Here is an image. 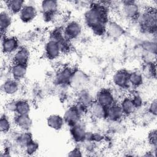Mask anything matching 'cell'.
<instances>
[{
	"mask_svg": "<svg viewBox=\"0 0 157 157\" xmlns=\"http://www.w3.org/2000/svg\"><path fill=\"white\" fill-rule=\"evenodd\" d=\"M106 2H93L84 13L86 25L98 37L106 34V26L109 22V7Z\"/></svg>",
	"mask_w": 157,
	"mask_h": 157,
	"instance_id": "1",
	"label": "cell"
},
{
	"mask_svg": "<svg viewBox=\"0 0 157 157\" xmlns=\"http://www.w3.org/2000/svg\"><path fill=\"white\" fill-rule=\"evenodd\" d=\"M155 8L150 7L141 12L137 21L144 33L155 34L157 28V15Z\"/></svg>",
	"mask_w": 157,
	"mask_h": 157,
	"instance_id": "2",
	"label": "cell"
},
{
	"mask_svg": "<svg viewBox=\"0 0 157 157\" xmlns=\"http://www.w3.org/2000/svg\"><path fill=\"white\" fill-rule=\"evenodd\" d=\"M88 112V109L83 107L77 103L69 106L64 112L63 118L69 127L76 124L82 121V116Z\"/></svg>",
	"mask_w": 157,
	"mask_h": 157,
	"instance_id": "3",
	"label": "cell"
},
{
	"mask_svg": "<svg viewBox=\"0 0 157 157\" xmlns=\"http://www.w3.org/2000/svg\"><path fill=\"white\" fill-rule=\"evenodd\" d=\"M74 69L69 66H65L59 68L54 76L55 83L60 86L69 85Z\"/></svg>",
	"mask_w": 157,
	"mask_h": 157,
	"instance_id": "4",
	"label": "cell"
},
{
	"mask_svg": "<svg viewBox=\"0 0 157 157\" xmlns=\"http://www.w3.org/2000/svg\"><path fill=\"white\" fill-rule=\"evenodd\" d=\"M58 2L54 0L42 1L40 9L44 17V20L50 21L53 20L58 12Z\"/></svg>",
	"mask_w": 157,
	"mask_h": 157,
	"instance_id": "5",
	"label": "cell"
},
{
	"mask_svg": "<svg viewBox=\"0 0 157 157\" xmlns=\"http://www.w3.org/2000/svg\"><path fill=\"white\" fill-rule=\"evenodd\" d=\"M88 81L89 78L86 73L80 69H74L69 86L78 91L85 88Z\"/></svg>",
	"mask_w": 157,
	"mask_h": 157,
	"instance_id": "6",
	"label": "cell"
},
{
	"mask_svg": "<svg viewBox=\"0 0 157 157\" xmlns=\"http://www.w3.org/2000/svg\"><path fill=\"white\" fill-rule=\"evenodd\" d=\"M20 47V42L17 37L7 35L1 36V50L3 53H14Z\"/></svg>",
	"mask_w": 157,
	"mask_h": 157,
	"instance_id": "7",
	"label": "cell"
},
{
	"mask_svg": "<svg viewBox=\"0 0 157 157\" xmlns=\"http://www.w3.org/2000/svg\"><path fill=\"white\" fill-rule=\"evenodd\" d=\"M123 15L129 20H137L140 13L138 4L134 1H124L122 2Z\"/></svg>",
	"mask_w": 157,
	"mask_h": 157,
	"instance_id": "8",
	"label": "cell"
},
{
	"mask_svg": "<svg viewBox=\"0 0 157 157\" xmlns=\"http://www.w3.org/2000/svg\"><path fill=\"white\" fill-rule=\"evenodd\" d=\"M44 53L46 58L49 60L57 59L61 54L60 47L58 41L50 37L45 44Z\"/></svg>",
	"mask_w": 157,
	"mask_h": 157,
	"instance_id": "9",
	"label": "cell"
},
{
	"mask_svg": "<svg viewBox=\"0 0 157 157\" xmlns=\"http://www.w3.org/2000/svg\"><path fill=\"white\" fill-rule=\"evenodd\" d=\"M70 135L72 140L77 144L84 142L86 139L87 132L85 124L81 121L69 127Z\"/></svg>",
	"mask_w": 157,
	"mask_h": 157,
	"instance_id": "10",
	"label": "cell"
},
{
	"mask_svg": "<svg viewBox=\"0 0 157 157\" xmlns=\"http://www.w3.org/2000/svg\"><path fill=\"white\" fill-rule=\"evenodd\" d=\"M95 101L106 108L116 103L113 93L108 88L100 90L96 96Z\"/></svg>",
	"mask_w": 157,
	"mask_h": 157,
	"instance_id": "11",
	"label": "cell"
},
{
	"mask_svg": "<svg viewBox=\"0 0 157 157\" xmlns=\"http://www.w3.org/2000/svg\"><path fill=\"white\" fill-rule=\"evenodd\" d=\"M82 32L81 24L75 20L67 22L63 28L64 35L71 40L77 39L81 35Z\"/></svg>",
	"mask_w": 157,
	"mask_h": 157,
	"instance_id": "12",
	"label": "cell"
},
{
	"mask_svg": "<svg viewBox=\"0 0 157 157\" xmlns=\"http://www.w3.org/2000/svg\"><path fill=\"white\" fill-rule=\"evenodd\" d=\"M129 74L126 69H120L116 71L112 77L113 84L118 88L125 90L130 86L129 83Z\"/></svg>",
	"mask_w": 157,
	"mask_h": 157,
	"instance_id": "13",
	"label": "cell"
},
{
	"mask_svg": "<svg viewBox=\"0 0 157 157\" xmlns=\"http://www.w3.org/2000/svg\"><path fill=\"white\" fill-rule=\"evenodd\" d=\"M94 101L91 93L86 88L77 91L75 103L77 104L88 109Z\"/></svg>",
	"mask_w": 157,
	"mask_h": 157,
	"instance_id": "14",
	"label": "cell"
},
{
	"mask_svg": "<svg viewBox=\"0 0 157 157\" xmlns=\"http://www.w3.org/2000/svg\"><path fill=\"white\" fill-rule=\"evenodd\" d=\"M124 117L119 104L115 103L107 108L106 120L111 123H118Z\"/></svg>",
	"mask_w": 157,
	"mask_h": 157,
	"instance_id": "15",
	"label": "cell"
},
{
	"mask_svg": "<svg viewBox=\"0 0 157 157\" xmlns=\"http://www.w3.org/2000/svg\"><path fill=\"white\" fill-rule=\"evenodd\" d=\"M37 15V9L33 4H25L18 14L20 20L24 23L33 21Z\"/></svg>",
	"mask_w": 157,
	"mask_h": 157,
	"instance_id": "16",
	"label": "cell"
},
{
	"mask_svg": "<svg viewBox=\"0 0 157 157\" xmlns=\"http://www.w3.org/2000/svg\"><path fill=\"white\" fill-rule=\"evenodd\" d=\"M30 58V52L25 46H20L13 53V63L28 66Z\"/></svg>",
	"mask_w": 157,
	"mask_h": 157,
	"instance_id": "17",
	"label": "cell"
},
{
	"mask_svg": "<svg viewBox=\"0 0 157 157\" xmlns=\"http://www.w3.org/2000/svg\"><path fill=\"white\" fill-rule=\"evenodd\" d=\"M13 122L15 125L23 131H29L33 124V121L29 114L19 115L15 114Z\"/></svg>",
	"mask_w": 157,
	"mask_h": 157,
	"instance_id": "18",
	"label": "cell"
},
{
	"mask_svg": "<svg viewBox=\"0 0 157 157\" xmlns=\"http://www.w3.org/2000/svg\"><path fill=\"white\" fill-rule=\"evenodd\" d=\"M20 89L19 82L12 78L6 79L1 85V90L4 94L7 96L15 94Z\"/></svg>",
	"mask_w": 157,
	"mask_h": 157,
	"instance_id": "19",
	"label": "cell"
},
{
	"mask_svg": "<svg viewBox=\"0 0 157 157\" xmlns=\"http://www.w3.org/2000/svg\"><path fill=\"white\" fill-rule=\"evenodd\" d=\"M107 108L94 101L88 109L91 116L98 120H106Z\"/></svg>",
	"mask_w": 157,
	"mask_h": 157,
	"instance_id": "20",
	"label": "cell"
},
{
	"mask_svg": "<svg viewBox=\"0 0 157 157\" xmlns=\"http://www.w3.org/2000/svg\"><path fill=\"white\" fill-rule=\"evenodd\" d=\"M27 66L23 64L12 63L10 68L11 78L18 82L23 79L27 73Z\"/></svg>",
	"mask_w": 157,
	"mask_h": 157,
	"instance_id": "21",
	"label": "cell"
},
{
	"mask_svg": "<svg viewBox=\"0 0 157 157\" xmlns=\"http://www.w3.org/2000/svg\"><path fill=\"white\" fill-rule=\"evenodd\" d=\"M119 105L123 112L124 117L132 115L137 110L133 104L131 96H124L121 99Z\"/></svg>",
	"mask_w": 157,
	"mask_h": 157,
	"instance_id": "22",
	"label": "cell"
},
{
	"mask_svg": "<svg viewBox=\"0 0 157 157\" xmlns=\"http://www.w3.org/2000/svg\"><path fill=\"white\" fill-rule=\"evenodd\" d=\"M46 121L47 126L55 131L61 129L65 124L63 117L58 114H52L49 115Z\"/></svg>",
	"mask_w": 157,
	"mask_h": 157,
	"instance_id": "23",
	"label": "cell"
},
{
	"mask_svg": "<svg viewBox=\"0 0 157 157\" xmlns=\"http://www.w3.org/2000/svg\"><path fill=\"white\" fill-rule=\"evenodd\" d=\"M11 14L7 10H2L0 13V29L1 36L6 35V33L12 25Z\"/></svg>",
	"mask_w": 157,
	"mask_h": 157,
	"instance_id": "24",
	"label": "cell"
},
{
	"mask_svg": "<svg viewBox=\"0 0 157 157\" xmlns=\"http://www.w3.org/2000/svg\"><path fill=\"white\" fill-rule=\"evenodd\" d=\"M7 10L12 15H18L25 5L22 0H9L5 1Z\"/></svg>",
	"mask_w": 157,
	"mask_h": 157,
	"instance_id": "25",
	"label": "cell"
},
{
	"mask_svg": "<svg viewBox=\"0 0 157 157\" xmlns=\"http://www.w3.org/2000/svg\"><path fill=\"white\" fill-rule=\"evenodd\" d=\"M124 33L123 28L114 21H109L106 26V34L112 37H118Z\"/></svg>",
	"mask_w": 157,
	"mask_h": 157,
	"instance_id": "26",
	"label": "cell"
},
{
	"mask_svg": "<svg viewBox=\"0 0 157 157\" xmlns=\"http://www.w3.org/2000/svg\"><path fill=\"white\" fill-rule=\"evenodd\" d=\"M129 83L134 88L140 87L144 83L143 75L139 71H135L129 74Z\"/></svg>",
	"mask_w": 157,
	"mask_h": 157,
	"instance_id": "27",
	"label": "cell"
},
{
	"mask_svg": "<svg viewBox=\"0 0 157 157\" xmlns=\"http://www.w3.org/2000/svg\"><path fill=\"white\" fill-rule=\"evenodd\" d=\"M33 139V136L31 132L28 131H23L16 137L15 142L19 147L24 149Z\"/></svg>",
	"mask_w": 157,
	"mask_h": 157,
	"instance_id": "28",
	"label": "cell"
},
{
	"mask_svg": "<svg viewBox=\"0 0 157 157\" xmlns=\"http://www.w3.org/2000/svg\"><path fill=\"white\" fill-rule=\"evenodd\" d=\"M31 110V105L29 102L24 99L17 100L16 110L15 114L27 115L29 114Z\"/></svg>",
	"mask_w": 157,
	"mask_h": 157,
	"instance_id": "29",
	"label": "cell"
},
{
	"mask_svg": "<svg viewBox=\"0 0 157 157\" xmlns=\"http://www.w3.org/2000/svg\"><path fill=\"white\" fill-rule=\"evenodd\" d=\"M12 128V123L9 118L6 114H2L0 118V131L2 133L9 132Z\"/></svg>",
	"mask_w": 157,
	"mask_h": 157,
	"instance_id": "30",
	"label": "cell"
},
{
	"mask_svg": "<svg viewBox=\"0 0 157 157\" xmlns=\"http://www.w3.org/2000/svg\"><path fill=\"white\" fill-rule=\"evenodd\" d=\"M39 148V144L37 142L33 139L24 148L26 155L31 156L35 154Z\"/></svg>",
	"mask_w": 157,
	"mask_h": 157,
	"instance_id": "31",
	"label": "cell"
},
{
	"mask_svg": "<svg viewBox=\"0 0 157 157\" xmlns=\"http://www.w3.org/2000/svg\"><path fill=\"white\" fill-rule=\"evenodd\" d=\"M147 139L149 144L152 146L154 148H156L157 146V132L156 129H153L151 130L147 136Z\"/></svg>",
	"mask_w": 157,
	"mask_h": 157,
	"instance_id": "32",
	"label": "cell"
},
{
	"mask_svg": "<svg viewBox=\"0 0 157 157\" xmlns=\"http://www.w3.org/2000/svg\"><path fill=\"white\" fill-rule=\"evenodd\" d=\"M142 47L144 48V50H146L147 52H149L151 54H154L155 55H156V42L146 41L143 43Z\"/></svg>",
	"mask_w": 157,
	"mask_h": 157,
	"instance_id": "33",
	"label": "cell"
},
{
	"mask_svg": "<svg viewBox=\"0 0 157 157\" xmlns=\"http://www.w3.org/2000/svg\"><path fill=\"white\" fill-rule=\"evenodd\" d=\"M131 98L132 99V101L133 102V104L136 108L137 109H140L143 105V99L142 97L137 93L134 94L132 96H131Z\"/></svg>",
	"mask_w": 157,
	"mask_h": 157,
	"instance_id": "34",
	"label": "cell"
},
{
	"mask_svg": "<svg viewBox=\"0 0 157 157\" xmlns=\"http://www.w3.org/2000/svg\"><path fill=\"white\" fill-rule=\"evenodd\" d=\"M16 104H17V100H15V99L9 100L6 102L4 105V108L7 112L15 113Z\"/></svg>",
	"mask_w": 157,
	"mask_h": 157,
	"instance_id": "35",
	"label": "cell"
},
{
	"mask_svg": "<svg viewBox=\"0 0 157 157\" xmlns=\"http://www.w3.org/2000/svg\"><path fill=\"white\" fill-rule=\"evenodd\" d=\"M148 112L153 117H156L157 114V101L155 98L149 104L148 107Z\"/></svg>",
	"mask_w": 157,
	"mask_h": 157,
	"instance_id": "36",
	"label": "cell"
},
{
	"mask_svg": "<svg viewBox=\"0 0 157 157\" xmlns=\"http://www.w3.org/2000/svg\"><path fill=\"white\" fill-rule=\"evenodd\" d=\"M69 156H82V151L81 148L78 147H75L73 149H72L67 154Z\"/></svg>",
	"mask_w": 157,
	"mask_h": 157,
	"instance_id": "37",
	"label": "cell"
}]
</instances>
